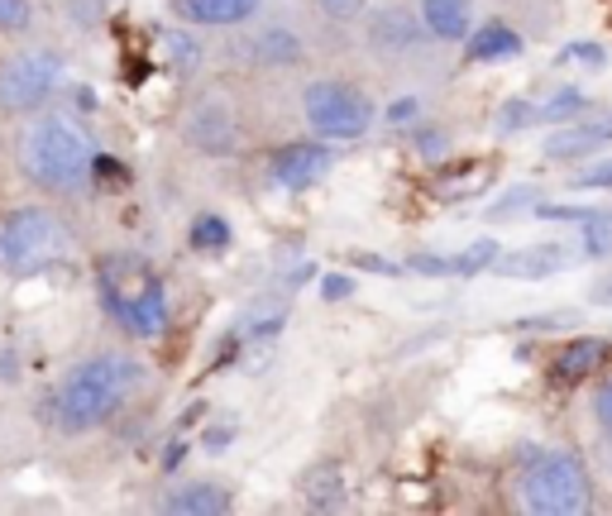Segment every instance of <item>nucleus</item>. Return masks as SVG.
I'll return each instance as SVG.
<instances>
[{"label":"nucleus","instance_id":"obj_1","mask_svg":"<svg viewBox=\"0 0 612 516\" xmlns=\"http://www.w3.org/2000/svg\"><path fill=\"white\" fill-rule=\"evenodd\" d=\"M135 382H139V364L120 359V354H96V359H86L58 392V426L68 435L96 431L101 421H111L125 406Z\"/></svg>","mask_w":612,"mask_h":516},{"label":"nucleus","instance_id":"obj_2","mask_svg":"<svg viewBox=\"0 0 612 516\" xmlns=\"http://www.w3.org/2000/svg\"><path fill=\"white\" fill-rule=\"evenodd\" d=\"M517 488H522V507L536 516H575L593 507L589 469L569 449H531Z\"/></svg>","mask_w":612,"mask_h":516},{"label":"nucleus","instance_id":"obj_3","mask_svg":"<svg viewBox=\"0 0 612 516\" xmlns=\"http://www.w3.org/2000/svg\"><path fill=\"white\" fill-rule=\"evenodd\" d=\"M20 158H24V172L34 182H44L48 192H72L91 177V139L72 121H58V115L38 121L24 135Z\"/></svg>","mask_w":612,"mask_h":516},{"label":"nucleus","instance_id":"obj_4","mask_svg":"<svg viewBox=\"0 0 612 516\" xmlns=\"http://www.w3.org/2000/svg\"><path fill=\"white\" fill-rule=\"evenodd\" d=\"M302 111H307V125L325 139H359L373 125L369 96L345 82H311L302 91Z\"/></svg>","mask_w":612,"mask_h":516},{"label":"nucleus","instance_id":"obj_5","mask_svg":"<svg viewBox=\"0 0 612 516\" xmlns=\"http://www.w3.org/2000/svg\"><path fill=\"white\" fill-rule=\"evenodd\" d=\"M58 72H62V62L54 53L34 48V53L10 58L0 68V111H34V105H44L58 87Z\"/></svg>","mask_w":612,"mask_h":516},{"label":"nucleus","instance_id":"obj_6","mask_svg":"<svg viewBox=\"0 0 612 516\" xmlns=\"http://www.w3.org/2000/svg\"><path fill=\"white\" fill-rule=\"evenodd\" d=\"M54 244H58L54 216L38 210V206H24L0 225V259H5V268H15V273L44 263L48 254H54Z\"/></svg>","mask_w":612,"mask_h":516},{"label":"nucleus","instance_id":"obj_7","mask_svg":"<svg viewBox=\"0 0 612 516\" xmlns=\"http://www.w3.org/2000/svg\"><path fill=\"white\" fill-rule=\"evenodd\" d=\"M106 307L120 316V325L129 330V335H159V330L168 325V301H163V287L153 283V277L145 273L139 277L135 293H125V287L106 283Z\"/></svg>","mask_w":612,"mask_h":516},{"label":"nucleus","instance_id":"obj_8","mask_svg":"<svg viewBox=\"0 0 612 516\" xmlns=\"http://www.w3.org/2000/svg\"><path fill=\"white\" fill-rule=\"evenodd\" d=\"M331 149H325V144H288V149H278L273 153V163H268V172H273V182H278V187H307V182H316V177H325V172H331Z\"/></svg>","mask_w":612,"mask_h":516},{"label":"nucleus","instance_id":"obj_9","mask_svg":"<svg viewBox=\"0 0 612 516\" xmlns=\"http://www.w3.org/2000/svg\"><path fill=\"white\" fill-rule=\"evenodd\" d=\"M187 139L197 144L201 153H234V144H240V129H234V115L226 101H206L192 111L187 121Z\"/></svg>","mask_w":612,"mask_h":516},{"label":"nucleus","instance_id":"obj_10","mask_svg":"<svg viewBox=\"0 0 612 516\" xmlns=\"http://www.w3.org/2000/svg\"><path fill=\"white\" fill-rule=\"evenodd\" d=\"M565 249L559 244H531V249H512V254L493 259V273L498 277H522V283H536V277H551L565 268Z\"/></svg>","mask_w":612,"mask_h":516},{"label":"nucleus","instance_id":"obj_11","mask_svg":"<svg viewBox=\"0 0 612 516\" xmlns=\"http://www.w3.org/2000/svg\"><path fill=\"white\" fill-rule=\"evenodd\" d=\"M608 139H612V115H603V121H579V125L555 129L551 144H545V158H555V163H569V158H584V153L603 149Z\"/></svg>","mask_w":612,"mask_h":516},{"label":"nucleus","instance_id":"obj_12","mask_svg":"<svg viewBox=\"0 0 612 516\" xmlns=\"http://www.w3.org/2000/svg\"><path fill=\"white\" fill-rule=\"evenodd\" d=\"M603 359H608V344L584 335V340L559 344L555 359H551V374H555L559 382H584L589 374H598V368H603Z\"/></svg>","mask_w":612,"mask_h":516},{"label":"nucleus","instance_id":"obj_13","mask_svg":"<svg viewBox=\"0 0 612 516\" xmlns=\"http://www.w3.org/2000/svg\"><path fill=\"white\" fill-rule=\"evenodd\" d=\"M422 20L426 30L436 38H446V44H460L474 30V20H469V0H422Z\"/></svg>","mask_w":612,"mask_h":516},{"label":"nucleus","instance_id":"obj_14","mask_svg":"<svg viewBox=\"0 0 612 516\" xmlns=\"http://www.w3.org/2000/svg\"><path fill=\"white\" fill-rule=\"evenodd\" d=\"M522 53V34L507 30L503 20L484 24V30H469V62H498V58H517Z\"/></svg>","mask_w":612,"mask_h":516},{"label":"nucleus","instance_id":"obj_15","mask_svg":"<svg viewBox=\"0 0 612 516\" xmlns=\"http://www.w3.org/2000/svg\"><path fill=\"white\" fill-rule=\"evenodd\" d=\"M302 497H307V507H316V512L345 507V469H340V465H316V469H307V473H302Z\"/></svg>","mask_w":612,"mask_h":516},{"label":"nucleus","instance_id":"obj_16","mask_svg":"<svg viewBox=\"0 0 612 516\" xmlns=\"http://www.w3.org/2000/svg\"><path fill=\"white\" fill-rule=\"evenodd\" d=\"M230 507H234V497L216 483H192L168 497V512H177V516H226Z\"/></svg>","mask_w":612,"mask_h":516},{"label":"nucleus","instance_id":"obj_17","mask_svg":"<svg viewBox=\"0 0 612 516\" xmlns=\"http://www.w3.org/2000/svg\"><path fill=\"white\" fill-rule=\"evenodd\" d=\"M192 24H240L258 10V0H177Z\"/></svg>","mask_w":612,"mask_h":516},{"label":"nucleus","instance_id":"obj_18","mask_svg":"<svg viewBox=\"0 0 612 516\" xmlns=\"http://www.w3.org/2000/svg\"><path fill=\"white\" fill-rule=\"evenodd\" d=\"M584 105H589V101H584V91H579V87H559L555 96L541 105V121L569 125V121H579V115H584Z\"/></svg>","mask_w":612,"mask_h":516},{"label":"nucleus","instance_id":"obj_19","mask_svg":"<svg viewBox=\"0 0 612 516\" xmlns=\"http://www.w3.org/2000/svg\"><path fill=\"white\" fill-rule=\"evenodd\" d=\"M226 244H230V220L220 216L192 220V249H226Z\"/></svg>","mask_w":612,"mask_h":516},{"label":"nucleus","instance_id":"obj_20","mask_svg":"<svg viewBox=\"0 0 612 516\" xmlns=\"http://www.w3.org/2000/svg\"><path fill=\"white\" fill-rule=\"evenodd\" d=\"M584 249H589V259H603V254H612V216H589L584 220Z\"/></svg>","mask_w":612,"mask_h":516},{"label":"nucleus","instance_id":"obj_21","mask_svg":"<svg viewBox=\"0 0 612 516\" xmlns=\"http://www.w3.org/2000/svg\"><path fill=\"white\" fill-rule=\"evenodd\" d=\"M493 259H498V244H493V240H478V244H469L464 254L450 259V263H454V273H460V277H469V273L493 268Z\"/></svg>","mask_w":612,"mask_h":516},{"label":"nucleus","instance_id":"obj_22","mask_svg":"<svg viewBox=\"0 0 612 516\" xmlns=\"http://www.w3.org/2000/svg\"><path fill=\"white\" fill-rule=\"evenodd\" d=\"M536 121H541V105H531V101H507L503 115H498V129H527V125H536Z\"/></svg>","mask_w":612,"mask_h":516},{"label":"nucleus","instance_id":"obj_23","mask_svg":"<svg viewBox=\"0 0 612 516\" xmlns=\"http://www.w3.org/2000/svg\"><path fill=\"white\" fill-rule=\"evenodd\" d=\"M575 187L579 192H608L612 187V158H603V163H593V168H584L579 177H575Z\"/></svg>","mask_w":612,"mask_h":516},{"label":"nucleus","instance_id":"obj_24","mask_svg":"<svg viewBox=\"0 0 612 516\" xmlns=\"http://www.w3.org/2000/svg\"><path fill=\"white\" fill-rule=\"evenodd\" d=\"M559 62H589V68L598 72L608 62V53H603V44H569L565 53H559Z\"/></svg>","mask_w":612,"mask_h":516},{"label":"nucleus","instance_id":"obj_25","mask_svg":"<svg viewBox=\"0 0 612 516\" xmlns=\"http://www.w3.org/2000/svg\"><path fill=\"white\" fill-rule=\"evenodd\" d=\"M30 24V0H0V30H24Z\"/></svg>","mask_w":612,"mask_h":516},{"label":"nucleus","instance_id":"obj_26","mask_svg":"<svg viewBox=\"0 0 612 516\" xmlns=\"http://www.w3.org/2000/svg\"><path fill=\"white\" fill-rule=\"evenodd\" d=\"M593 416H598V426H603V431H612V378L593 392Z\"/></svg>","mask_w":612,"mask_h":516},{"label":"nucleus","instance_id":"obj_27","mask_svg":"<svg viewBox=\"0 0 612 516\" xmlns=\"http://www.w3.org/2000/svg\"><path fill=\"white\" fill-rule=\"evenodd\" d=\"M541 216L545 220H575V225H584L589 216H598V210H589V206H541Z\"/></svg>","mask_w":612,"mask_h":516},{"label":"nucleus","instance_id":"obj_28","mask_svg":"<svg viewBox=\"0 0 612 516\" xmlns=\"http://www.w3.org/2000/svg\"><path fill=\"white\" fill-rule=\"evenodd\" d=\"M321 293H325V301H340V297L355 293V283H349V277H340V273H331V277L321 283Z\"/></svg>","mask_w":612,"mask_h":516},{"label":"nucleus","instance_id":"obj_29","mask_svg":"<svg viewBox=\"0 0 612 516\" xmlns=\"http://www.w3.org/2000/svg\"><path fill=\"white\" fill-rule=\"evenodd\" d=\"M412 268H416V273H440V277H446V273H454V263H450V259H436V254H416Z\"/></svg>","mask_w":612,"mask_h":516},{"label":"nucleus","instance_id":"obj_30","mask_svg":"<svg viewBox=\"0 0 612 516\" xmlns=\"http://www.w3.org/2000/svg\"><path fill=\"white\" fill-rule=\"evenodd\" d=\"M278 53H282V58H292V53H297V44L288 34H268L264 38V58H278Z\"/></svg>","mask_w":612,"mask_h":516},{"label":"nucleus","instance_id":"obj_31","mask_svg":"<svg viewBox=\"0 0 612 516\" xmlns=\"http://www.w3.org/2000/svg\"><path fill=\"white\" fill-rule=\"evenodd\" d=\"M589 301H593V307H612V273L598 277V283L589 287Z\"/></svg>","mask_w":612,"mask_h":516},{"label":"nucleus","instance_id":"obj_32","mask_svg":"<svg viewBox=\"0 0 612 516\" xmlns=\"http://www.w3.org/2000/svg\"><path fill=\"white\" fill-rule=\"evenodd\" d=\"M416 105H422L416 96H402V101L393 105V111H388V121H397V125H402V121H412V115H416Z\"/></svg>","mask_w":612,"mask_h":516},{"label":"nucleus","instance_id":"obj_33","mask_svg":"<svg viewBox=\"0 0 612 516\" xmlns=\"http://www.w3.org/2000/svg\"><path fill=\"white\" fill-rule=\"evenodd\" d=\"M325 10H331V15H349V10H355V0H325Z\"/></svg>","mask_w":612,"mask_h":516}]
</instances>
